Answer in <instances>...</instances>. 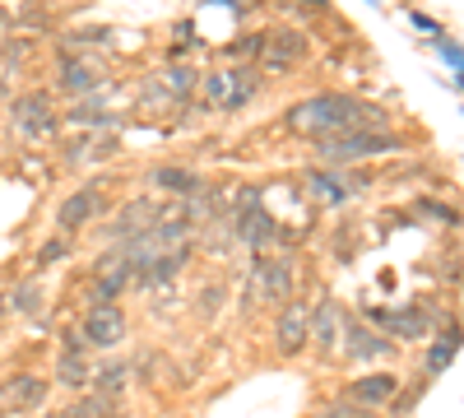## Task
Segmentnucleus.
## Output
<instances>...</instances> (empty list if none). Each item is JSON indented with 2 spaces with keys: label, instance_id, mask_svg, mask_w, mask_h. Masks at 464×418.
<instances>
[{
  "label": "nucleus",
  "instance_id": "obj_1",
  "mask_svg": "<svg viewBox=\"0 0 464 418\" xmlns=\"http://www.w3.org/2000/svg\"><path fill=\"white\" fill-rule=\"evenodd\" d=\"M284 126L302 140H325V135H343V131H358V126H391V112L381 102L353 98V93H312L284 112Z\"/></svg>",
  "mask_w": 464,
  "mask_h": 418
},
{
  "label": "nucleus",
  "instance_id": "obj_2",
  "mask_svg": "<svg viewBox=\"0 0 464 418\" xmlns=\"http://www.w3.org/2000/svg\"><path fill=\"white\" fill-rule=\"evenodd\" d=\"M316 144V159L321 163H362V159H381V154H400L409 149V135L391 131V126H358V131H343V135H325V140H312Z\"/></svg>",
  "mask_w": 464,
  "mask_h": 418
},
{
  "label": "nucleus",
  "instance_id": "obj_3",
  "mask_svg": "<svg viewBox=\"0 0 464 418\" xmlns=\"http://www.w3.org/2000/svg\"><path fill=\"white\" fill-rule=\"evenodd\" d=\"M306 56H312L306 33H297V28H275V33H265L260 65H265L269 74H293V70L306 65Z\"/></svg>",
  "mask_w": 464,
  "mask_h": 418
},
{
  "label": "nucleus",
  "instance_id": "obj_4",
  "mask_svg": "<svg viewBox=\"0 0 464 418\" xmlns=\"http://www.w3.org/2000/svg\"><path fill=\"white\" fill-rule=\"evenodd\" d=\"M10 117H14V131H19L24 140H47V135H56V126H61L56 107H52V93H43V89L19 93V98L10 102Z\"/></svg>",
  "mask_w": 464,
  "mask_h": 418
},
{
  "label": "nucleus",
  "instance_id": "obj_5",
  "mask_svg": "<svg viewBox=\"0 0 464 418\" xmlns=\"http://www.w3.org/2000/svg\"><path fill=\"white\" fill-rule=\"evenodd\" d=\"M367 326L381 330L385 339H422V335H432L437 321H428L422 307H372Z\"/></svg>",
  "mask_w": 464,
  "mask_h": 418
},
{
  "label": "nucleus",
  "instance_id": "obj_6",
  "mask_svg": "<svg viewBox=\"0 0 464 418\" xmlns=\"http://www.w3.org/2000/svg\"><path fill=\"white\" fill-rule=\"evenodd\" d=\"M102 209H107V200H102L98 186H80V191H70V196L56 205V228H61L65 238H70V233H84L89 223L102 219Z\"/></svg>",
  "mask_w": 464,
  "mask_h": 418
},
{
  "label": "nucleus",
  "instance_id": "obj_7",
  "mask_svg": "<svg viewBox=\"0 0 464 418\" xmlns=\"http://www.w3.org/2000/svg\"><path fill=\"white\" fill-rule=\"evenodd\" d=\"M126 312L116 307V302H98V307H89V316H84V326H80V339L84 345H93V349H116L126 339Z\"/></svg>",
  "mask_w": 464,
  "mask_h": 418
},
{
  "label": "nucleus",
  "instance_id": "obj_8",
  "mask_svg": "<svg viewBox=\"0 0 464 418\" xmlns=\"http://www.w3.org/2000/svg\"><path fill=\"white\" fill-rule=\"evenodd\" d=\"M306 345H312V307H302V302H284L279 316H275V349L284 358H297Z\"/></svg>",
  "mask_w": 464,
  "mask_h": 418
},
{
  "label": "nucleus",
  "instance_id": "obj_9",
  "mask_svg": "<svg viewBox=\"0 0 464 418\" xmlns=\"http://www.w3.org/2000/svg\"><path fill=\"white\" fill-rule=\"evenodd\" d=\"M47 391H52L47 376H37V372H14V376H5V382H0V409H10V413L43 409V404H47Z\"/></svg>",
  "mask_w": 464,
  "mask_h": 418
},
{
  "label": "nucleus",
  "instance_id": "obj_10",
  "mask_svg": "<svg viewBox=\"0 0 464 418\" xmlns=\"http://www.w3.org/2000/svg\"><path fill=\"white\" fill-rule=\"evenodd\" d=\"M391 354H395V339H385L367 321H343V363H376Z\"/></svg>",
  "mask_w": 464,
  "mask_h": 418
},
{
  "label": "nucleus",
  "instance_id": "obj_11",
  "mask_svg": "<svg viewBox=\"0 0 464 418\" xmlns=\"http://www.w3.org/2000/svg\"><path fill=\"white\" fill-rule=\"evenodd\" d=\"M168 209L159 205V200H130L121 214H116L111 223H107V247H121V242H130V238H140L144 228H153Z\"/></svg>",
  "mask_w": 464,
  "mask_h": 418
},
{
  "label": "nucleus",
  "instance_id": "obj_12",
  "mask_svg": "<svg viewBox=\"0 0 464 418\" xmlns=\"http://www.w3.org/2000/svg\"><path fill=\"white\" fill-rule=\"evenodd\" d=\"M395 395H400L395 372H367L358 382H348V404H358V409H385V404H395Z\"/></svg>",
  "mask_w": 464,
  "mask_h": 418
},
{
  "label": "nucleus",
  "instance_id": "obj_13",
  "mask_svg": "<svg viewBox=\"0 0 464 418\" xmlns=\"http://www.w3.org/2000/svg\"><path fill=\"white\" fill-rule=\"evenodd\" d=\"M260 302H288L293 293V260H279V256H260L256 260V275H251Z\"/></svg>",
  "mask_w": 464,
  "mask_h": 418
},
{
  "label": "nucleus",
  "instance_id": "obj_14",
  "mask_svg": "<svg viewBox=\"0 0 464 418\" xmlns=\"http://www.w3.org/2000/svg\"><path fill=\"white\" fill-rule=\"evenodd\" d=\"M232 228H237V242H242L246 251L275 247V238H279V223H275V214H269L265 205H256V209H246V214H232Z\"/></svg>",
  "mask_w": 464,
  "mask_h": 418
},
{
  "label": "nucleus",
  "instance_id": "obj_15",
  "mask_svg": "<svg viewBox=\"0 0 464 418\" xmlns=\"http://www.w3.org/2000/svg\"><path fill=\"white\" fill-rule=\"evenodd\" d=\"M56 84H61V93H70V98H84V93L102 89V70H93L84 56H61V61H56Z\"/></svg>",
  "mask_w": 464,
  "mask_h": 418
},
{
  "label": "nucleus",
  "instance_id": "obj_16",
  "mask_svg": "<svg viewBox=\"0 0 464 418\" xmlns=\"http://www.w3.org/2000/svg\"><path fill=\"white\" fill-rule=\"evenodd\" d=\"M149 186L153 191H168V196H196L200 186H205V177L196 172V168H186V163H163V168H153L149 172Z\"/></svg>",
  "mask_w": 464,
  "mask_h": 418
},
{
  "label": "nucleus",
  "instance_id": "obj_17",
  "mask_svg": "<svg viewBox=\"0 0 464 418\" xmlns=\"http://www.w3.org/2000/svg\"><path fill=\"white\" fill-rule=\"evenodd\" d=\"M339 335H343V307L325 297L321 307H312V339H316V349H321L325 358H334Z\"/></svg>",
  "mask_w": 464,
  "mask_h": 418
},
{
  "label": "nucleus",
  "instance_id": "obj_18",
  "mask_svg": "<svg viewBox=\"0 0 464 418\" xmlns=\"http://www.w3.org/2000/svg\"><path fill=\"white\" fill-rule=\"evenodd\" d=\"M302 181L325 209H339V205H348V196H353V186L343 181V172H330V168H312Z\"/></svg>",
  "mask_w": 464,
  "mask_h": 418
},
{
  "label": "nucleus",
  "instance_id": "obj_19",
  "mask_svg": "<svg viewBox=\"0 0 464 418\" xmlns=\"http://www.w3.org/2000/svg\"><path fill=\"white\" fill-rule=\"evenodd\" d=\"M260 89H265V74H260L256 65H232V93H227L223 112H242V107H251V102L260 98Z\"/></svg>",
  "mask_w": 464,
  "mask_h": 418
},
{
  "label": "nucleus",
  "instance_id": "obj_20",
  "mask_svg": "<svg viewBox=\"0 0 464 418\" xmlns=\"http://www.w3.org/2000/svg\"><path fill=\"white\" fill-rule=\"evenodd\" d=\"M89 358H84V349H61L56 354V382L65 386V391H84L89 386Z\"/></svg>",
  "mask_w": 464,
  "mask_h": 418
},
{
  "label": "nucleus",
  "instance_id": "obj_21",
  "mask_svg": "<svg viewBox=\"0 0 464 418\" xmlns=\"http://www.w3.org/2000/svg\"><path fill=\"white\" fill-rule=\"evenodd\" d=\"M153 84H159L168 98H190V89H196L200 84V74H196V65H186V61H172L163 74H159V80H153Z\"/></svg>",
  "mask_w": 464,
  "mask_h": 418
},
{
  "label": "nucleus",
  "instance_id": "obj_22",
  "mask_svg": "<svg viewBox=\"0 0 464 418\" xmlns=\"http://www.w3.org/2000/svg\"><path fill=\"white\" fill-rule=\"evenodd\" d=\"M126 376H130V363L126 358H111L98 372H89V382L98 386V395H121L126 391Z\"/></svg>",
  "mask_w": 464,
  "mask_h": 418
},
{
  "label": "nucleus",
  "instance_id": "obj_23",
  "mask_svg": "<svg viewBox=\"0 0 464 418\" xmlns=\"http://www.w3.org/2000/svg\"><path fill=\"white\" fill-rule=\"evenodd\" d=\"M455 354H459V326H450L446 335H437V345L428 349V363H422V367H428V376H441L455 363Z\"/></svg>",
  "mask_w": 464,
  "mask_h": 418
},
{
  "label": "nucleus",
  "instance_id": "obj_24",
  "mask_svg": "<svg viewBox=\"0 0 464 418\" xmlns=\"http://www.w3.org/2000/svg\"><path fill=\"white\" fill-rule=\"evenodd\" d=\"M5 297H10V307L28 321H37V312H43V284H33V279H19L14 293H5Z\"/></svg>",
  "mask_w": 464,
  "mask_h": 418
},
{
  "label": "nucleus",
  "instance_id": "obj_25",
  "mask_svg": "<svg viewBox=\"0 0 464 418\" xmlns=\"http://www.w3.org/2000/svg\"><path fill=\"white\" fill-rule=\"evenodd\" d=\"M116 395H84V400H74L70 409H61L56 418H116Z\"/></svg>",
  "mask_w": 464,
  "mask_h": 418
},
{
  "label": "nucleus",
  "instance_id": "obj_26",
  "mask_svg": "<svg viewBox=\"0 0 464 418\" xmlns=\"http://www.w3.org/2000/svg\"><path fill=\"white\" fill-rule=\"evenodd\" d=\"M200 93H205V107L223 112V102H227V93H232V65H227V70H209L205 80H200Z\"/></svg>",
  "mask_w": 464,
  "mask_h": 418
},
{
  "label": "nucleus",
  "instance_id": "obj_27",
  "mask_svg": "<svg viewBox=\"0 0 464 418\" xmlns=\"http://www.w3.org/2000/svg\"><path fill=\"white\" fill-rule=\"evenodd\" d=\"M432 47H437V56L446 61V70H450V74H459V65H464V47H459V37H455V33H441V37H432Z\"/></svg>",
  "mask_w": 464,
  "mask_h": 418
},
{
  "label": "nucleus",
  "instance_id": "obj_28",
  "mask_svg": "<svg viewBox=\"0 0 464 418\" xmlns=\"http://www.w3.org/2000/svg\"><path fill=\"white\" fill-rule=\"evenodd\" d=\"M70 251H74V247H70L65 238H52V242H47L43 251H37V270H43V265H56V260H65Z\"/></svg>",
  "mask_w": 464,
  "mask_h": 418
},
{
  "label": "nucleus",
  "instance_id": "obj_29",
  "mask_svg": "<svg viewBox=\"0 0 464 418\" xmlns=\"http://www.w3.org/2000/svg\"><path fill=\"white\" fill-rule=\"evenodd\" d=\"M409 24L422 33V37H441L446 33V24L441 19H432V15H422V10H409Z\"/></svg>",
  "mask_w": 464,
  "mask_h": 418
},
{
  "label": "nucleus",
  "instance_id": "obj_30",
  "mask_svg": "<svg viewBox=\"0 0 464 418\" xmlns=\"http://www.w3.org/2000/svg\"><path fill=\"white\" fill-rule=\"evenodd\" d=\"M260 47H265V33H246L242 43L227 47V56H260Z\"/></svg>",
  "mask_w": 464,
  "mask_h": 418
},
{
  "label": "nucleus",
  "instance_id": "obj_31",
  "mask_svg": "<svg viewBox=\"0 0 464 418\" xmlns=\"http://www.w3.org/2000/svg\"><path fill=\"white\" fill-rule=\"evenodd\" d=\"M372 409H358V404H330V409H321V413H312V418H367Z\"/></svg>",
  "mask_w": 464,
  "mask_h": 418
},
{
  "label": "nucleus",
  "instance_id": "obj_32",
  "mask_svg": "<svg viewBox=\"0 0 464 418\" xmlns=\"http://www.w3.org/2000/svg\"><path fill=\"white\" fill-rule=\"evenodd\" d=\"M418 209L428 214V219H441V223H455V209L441 205V200H418Z\"/></svg>",
  "mask_w": 464,
  "mask_h": 418
},
{
  "label": "nucleus",
  "instance_id": "obj_33",
  "mask_svg": "<svg viewBox=\"0 0 464 418\" xmlns=\"http://www.w3.org/2000/svg\"><path fill=\"white\" fill-rule=\"evenodd\" d=\"M70 43H111V28H74Z\"/></svg>",
  "mask_w": 464,
  "mask_h": 418
},
{
  "label": "nucleus",
  "instance_id": "obj_34",
  "mask_svg": "<svg viewBox=\"0 0 464 418\" xmlns=\"http://www.w3.org/2000/svg\"><path fill=\"white\" fill-rule=\"evenodd\" d=\"M24 56H28V43H10L5 47V74H14L24 65Z\"/></svg>",
  "mask_w": 464,
  "mask_h": 418
},
{
  "label": "nucleus",
  "instance_id": "obj_35",
  "mask_svg": "<svg viewBox=\"0 0 464 418\" xmlns=\"http://www.w3.org/2000/svg\"><path fill=\"white\" fill-rule=\"evenodd\" d=\"M89 144H93V135L70 140V144H65V159H70V163H74V159H89Z\"/></svg>",
  "mask_w": 464,
  "mask_h": 418
},
{
  "label": "nucleus",
  "instance_id": "obj_36",
  "mask_svg": "<svg viewBox=\"0 0 464 418\" xmlns=\"http://www.w3.org/2000/svg\"><path fill=\"white\" fill-rule=\"evenodd\" d=\"M297 5H306V10H330V0H297Z\"/></svg>",
  "mask_w": 464,
  "mask_h": 418
},
{
  "label": "nucleus",
  "instance_id": "obj_37",
  "mask_svg": "<svg viewBox=\"0 0 464 418\" xmlns=\"http://www.w3.org/2000/svg\"><path fill=\"white\" fill-rule=\"evenodd\" d=\"M5 312H10V297H5V293H0V316H5Z\"/></svg>",
  "mask_w": 464,
  "mask_h": 418
},
{
  "label": "nucleus",
  "instance_id": "obj_38",
  "mask_svg": "<svg viewBox=\"0 0 464 418\" xmlns=\"http://www.w3.org/2000/svg\"><path fill=\"white\" fill-rule=\"evenodd\" d=\"M5 24H10V19H5V10H0V37H5Z\"/></svg>",
  "mask_w": 464,
  "mask_h": 418
}]
</instances>
